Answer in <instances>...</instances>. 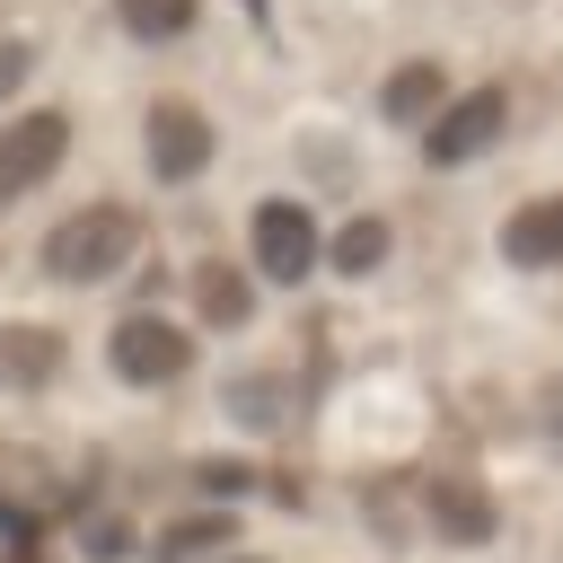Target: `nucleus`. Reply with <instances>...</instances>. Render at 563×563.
I'll use <instances>...</instances> for the list:
<instances>
[{
	"label": "nucleus",
	"mask_w": 563,
	"mask_h": 563,
	"mask_svg": "<svg viewBox=\"0 0 563 563\" xmlns=\"http://www.w3.org/2000/svg\"><path fill=\"white\" fill-rule=\"evenodd\" d=\"M141 255V220L123 211V202H79L70 220H53L44 229V273L53 282H114L123 264Z\"/></svg>",
	"instance_id": "nucleus-1"
},
{
	"label": "nucleus",
	"mask_w": 563,
	"mask_h": 563,
	"mask_svg": "<svg viewBox=\"0 0 563 563\" xmlns=\"http://www.w3.org/2000/svg\"><path fill=\"white\" fill-rule=\"evenodd\" d=\"M317 264H325V220L299 194H264L246 211V273L273 282V290H299Z\"/></svg>",
	"instance_id": "nucleus-2"
},
{
	"label": "nucleus",
	"mask_w": 563,
	"mask_h": 563,
	"mask_svg": "<svg viewBox=\"0 0 563 563\" xmlns=\"http://www.w3.org/2000/svg\"><path fill=\"white\" fill-rule=\"evenodd\" d=\"M501 132H510V88L501 79H475V88H457L431 123H422V167H484L493 150H501Z\"/></svg>",
	"instance_id": "nucleus-3"
},
{
	"label": "nucleus",
	"mask_w": 563,
	"mask_h": 563,
	"mask_svg": "<svg viewBox=\"0 0 563 563\" xmlns=\"http://www.w3.org/2000/svg\"><path fill=\"white\" fill-rule=\"evenodd\" d=\"M501 501H493V484L484 475H431L422 484V537L431 545H449V554H484V545H501Z\"/></svg>",
	"instance_id": "nucleus-4"
},
{
	"label": "nucleus",
	"mask_w": 563,
	"mask_h": 563,
	"mask_svg": "<svg viewBox=\"0 0 563 563\" xmlns=\"http://www.w3.org/2000/svg\"><path fill=\"white\" fill-rule=\"evenodd\" d=\"M106 369L123 378V387H176L185 369H194V334L176 325V317H123L114 334H106Z\"/></svg>",
	"instance_id": "nucleus-5"
},
{
	"label": "nucleus",
	"mask_w": 563,
	"mask_h": 563,
	"mask_svg": "<svg viewBox=\"0 0 563 563\" xmlns=\"http://www.w3.org/2000/svg\"><path fill=\"white\" fill-rule=\"evenodd\" d=\"M141 150H150V176H158V185H194V176L220 158V132H211V114H202V106L158 97V106H150V123H141Z\"/></svg>",
	"instance_id": "nucleus-6"
},
{
	"label": "nucleus",
	"mask_w": 563,
	"mask_h": 563,
	"mask_svg": "<svg viewBox=\"0 0 563 563\" xmlns=\"http://www.w3.org/2000/svg\"><path fill=\"white\" fill-rule=\"evenodd\" d=\"M62 158H70V114L35 106V114L0 123V202H26V194L62 167Z\"/></svg>",
	"instance_id": "nucleus-7"
},
{
	"label": "nucleus",
	"mask_w": 563,
	"mask_h": 563,
	"mask_svg": "<svg viewBox=\"0 0 563 563\" xmlns=\"http://www.w3.org/2000/svg\"><path fill=\"white\" fill-rule=\"evenodd\" d=\"M493 255H501L510 273H563V185L510 202L501 229H493Z\"/></svg>",
	"instance_id": "nucleus-8"
},
{
	"label": "nucleus",
	"mask_w": 563,
	"mask_h": 563,
	"mask_svg": "<svg viewBox=\"0 0 563 563\" xmlns=\"http://www.w3.org/2000/svg\"><path fill=\"white\" fill-rule=\"evenodd\" d=\"M457 97V79H449V62H431V53H413V62H396L387 79H378V123H396V132H422L440 106Z\"/></svg>",
	"instance_id": "nucleus-9"
},
{
	"label": "nucleus",
	"mask_w": 563,
	"mask_h": 563,
	"mask_svg": "<svg viewBox=\"0 0 563 563\" xmlns=\"http://www.w3.org/2000/svg\"><path fill=\"white\" fill-rule=\"evenodd\" d=\"M387 255H396V220L387 211H352V220L325 229V273H343V282L387 273Z\"/></svg>",
	"instance_id": "nucleus-10"
},
{
	"label": "nucleus",
	"mask_w": 563,
	"mask_h": 563,
	"mask_svg": "<svg viewBox=\"0 0 563 563\" xmlns=\"http://www.w3.org/2000/svg\"><path fill=\"white\" fill-rule=\"evenodd\" d=\"M194 317H202L211 334L255 325V273H246V264H194Z\"/></svg>",
	"instance_id": "nucleus-11"
},
{
	"label": "nucleus",
	"mask_w": 563,
	"mask_h": 563,
	"mask_svg": "<svg viewBox=\"0 0 563 563\" xmlns=\"http://www.w3.org/2000/svg\"><path fill=\"white\" fill-rule=\"evenodd\" d=\"M62 369V334L53 325H0V396H35Z\"/></svg>",
	"instance_id": "nucleus-12"
},
{
	"label": "nucleus",
	"mask_w": 563,
	"mask_h": 563,
	"mask_svg": "<svg viewBox=\"0 0 563 563\" xmlns=\"http://www.w3.org/2000/svg\"><path fill=\"white\" fill-rule=\"evenodd\" d=\"M229 413H238L246 431H282V413H290V378H282V361L238 369V378H229Z\"/></svg>",
	"instance_id": "nucleus-13"
},
{
	"label": "nucleus",
	"mask_w": 563,
	"mask_h": 563,
	"mask_svg": "<svg viewBox=\"0 0 563 563\" xmlns=\"http://www.w3.org/2000/svg\"><path fill=\"white\" fill-rule=\"evenodd\" d=\"M238 545V519L229 510H202V519H176L167 537H158V554H176V563H194V554H229Z\"/></svg>",
	"instance_id": "nucleus-14"
},
{
	"label": "nucleus",
	"mask_w": 563,
	"mask_h": 563,
	"mask_svg": "<svg viewBox=\"0 0 563 563\" xmlns=\"http://www.w3.org/2000/svg\"><path fill=\"white\" fill-rule=\"evenodd\" d=\"M123 9V26L141 35V44H176L194 18H202V0H114Z\"/></svg>",
	"instance_id": "nucleus-15"
},
{
	"label": "nucleus",
	"mask_w": 563,
	"mask_h": 563,
	"mask_svg": "<svg viewBox=\"0 0 563 563\" xmlns=\"http://www.w3.org/2000/svg\"><path fill=\"white\" fill-rule=\"evenodd\" d=\"M528 422L563 449V369H537V387H528Z\"/></svg>",
	"instance_id": "nucleus-16"
},
{
	"label": "nucleus",
	"mask_w": 563,
	"mask_h": 563,
	"mask_svg": "<svg viewBox=\"0 0 563 563\" xmlns=\"http://www.w3.org/2000/svg\"><path fill=\"white\" fill-rule=\"evenodd\" d=\"M26 70H35V44H0V106L26 88Z\"/></svg>",
	"instance_id": "nucleus-17"
},
{
	"label": "nucleus",
	"mask_w": 563,
	"mask_h": 563,
	"mask_svg": "<svg viewBox=\"0 0 563 563\" xmlns=\"http://www.w3.org/2000/svg\"><path fill=\"white\" fill-rule=\"evenodd\" d=\"M211 563H264V554H211Z\"/></svg>",
	"instance_id": "nucleus-18"
}]
</instances>
